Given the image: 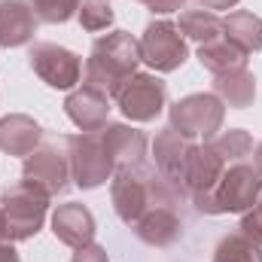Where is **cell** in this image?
<instances>
[{
  "instance_id": "cell-5",
  "label": "cell",
  "mask_w": 262,
  "mask_h": 262,
  "mask_svg": "<svg viewBox=\"0 0 262 262\" xmlns=\"http://www.w3.org/2000/svg\"><path fill=\"white\" fill-rule=\"evenodd\" d=\"M189 46L186 37L180 34L177 21L168 18H152L143 34H140V61L152 73H174L186 64Z\"/></svg>"
},
{
  "instance_id": "cell-9",
  "label": "cell",
  "mask_w": 262,
  "mask_h": 262,
  "mask_svg": "<svg viewBox=\"0 0 262 262\" xmlns=\"http://www.w3.org/2000/svg\"><path fill=\"white\" fill-rule=\"evenodd\" d=\"M113 101L131 122H156V116L168 107V85L159 73H134Z\"/></svg>"
},
{
  "instance_id": "cell-7",
  "label": "cell",
  "mask_w": 262,
  "mask_h": 262,
  "mask_svg": "<svg viewBox=\"0 0 262 262\" xmlns=\"http://www.w3.org/2000/svg\"><path fill=\"white\" fill-rule=\"evenodd\" d=\"M21 180L34 183L37 189H43L49 198L64 195L70 189V159H67V146L64 140L55 143V140H46L40 143L31 156H25V165H21Z\"/></svg>"
},
{
  "instance_id": "cell-23",
  "label": "cell",
  "mask_w": 262,
  "mask_h": 262,
  "mask_svg": "<svg viewBox=\"0 0 262 262\" xmlns=\"http://www.w3.org/2000/svg\"><path fill=\"white\" fill-rule=\"evenodd\" d=\"M210 262H262V244L250 241L244 232H229L216 241Z\"/></svg>"
},
{
  "instance_id": "cell-17",
  "label": "cell",
  "mask_w": 262,
  "mask_h": 262,
  "mask_svg": "<svg viewBox=\"0 0 262 262\" xmlns=\"http://www.w3.org/2000/svg\"><path fill=\"white\" fill-rule=\"evenodd\" d=\"M43 143V128L37 119L25 116V113H9L6 119H0V149L6 156H31L37 146Z\"/></svg>"
},
{
  "instance_id": "cell-20",
  "label": "cell",
  "mask_w": 262,
  "mask_h": 262,
  "mask_svg": "<svg viewBox=\"0 0 262 262\" xmlns=\"http://www.w3.org/2000/svg\"><path fill=\"white\" fill-rule=\"evenodd\" d=\"M223 37L235 43L244 55H253L262 49V18L247 9H235L223 18Z\"/></svg>"
},
{
  "instance_id": "cell-27",
  "label": "cell",
  "mask_w": 262,
  "mask_h": 262,
  "mask_svg": "<svg viewBox=\"0 0 262 262\" xmlns=\"http://www.w3.org/2000/svg\"><path fill=\"white\" fill-rule=\"evenodd\" d=\"M238 232H244L250 241H256L262 244V195L256 198V204L241 216V226H238Z\"/></svg>"
},
{
  "instance_id": "cell-26",
  "label": "cell",
  "mask_w": 262,
  "mask_h": 262,
  "mask_svg": "<svg viewBox=\"0 0 262 262\" xmlns=\"http://www.w3.org/2000/svg\"><path fill=\"white\" fill-rule=\"evenodd\" d=\"M79 3L82 0H31L37 18L46 21V25H64V21H70L79 12Z\"/></svg>"
},
{
  "instance_id": "cell-30",
  "label": "cell",
  "mask_w": 262,
  "mask_h": 262,
  "mask_svg": "<svg viewBox=\"0 0 262 262\" xmlns=\"http://www.w3.org/2000/svg\"><path fill=\"white\" fill-rule=\"evenodd\" d=\"M0 262H21L18 250L12 247V241H9V238H3V241H0Z\"/></svg>"
},
{
  "instance_id": "cell-25",
  "label": "cell",
  "mask_w": 262,
  "mask_h": 262,
  "mask_svg": "<svg viewBox=\"0 0 262 262\" xmlns=\"http://www.w3.org/2000/svg\"><path fill=\"white\" fill-rule=\"evenodd\" d=\"M76 18H79V25H82L85 31L98 34V31H107V28L113 25L116 12H113L110 0H82V3H79Z\"/></svg>"
},
{
  "instance_id": "cell-4",
  "label": "cell",
  "mask_w": 262,
  "mask_h": 262,
  "mask_svg": "<svg viewBox=\"0 0 262 262\" xmlns=\"http://www.w3.org/2000/svg\"><path fill=\"white\" fill-rule=\"evenodd\" d=\"M49 201L52 198L28 180H18V183L6 186L3 195H0V207H3V216H6V238L12 244L15 241H31L46 223Z\"/></svg>"
},
{
  "instance_id": "cell-1",
  "label": "cell",
  "mask_w": 262,
  "mask_h": 262,
  "mask_svg": "<svg viewBox=\"0 0 262 262\" xmlns=\"http://www.w3.org/2000/svg\"><path fill=\"white\" fill-rule=\"evenodd\" d=\"M140 64V40L128 31H110L92 43V52L82 64V82L107 92L116 98V92L137 73Z\"/></svg>"
},
{
  "instance_id": "cell-3",
  "label": "cell",
  "mask_w": 262,
  "mask_h": 262,
  "mask_svg": "<svg viewBox=\"0 0 262 262\" xmlns=\"http://www.w3.org/2000/svg\"><path fill=\"white\" fill-rule=\"evenodd\" d=\"M64 146L67 159H70V177L79 189H98L107 180H113L116 165H113V156L107 149L104 128L70 134V137H64Z\"/></svg>"
},
{
  "instance_id": "cell-2",
  "label": "cell",
  "mask_w": 262,
  "mask_h": 262,
  "mask_svg": "<svg viewBox=\"0 0 262 262\" xmlns=\"http://www.w3.org/2000/svg\"><path fill=\"white\" fill-rule=\"evenodd\" d=\"M262 195V177L259 171L247 162H235L223 171V177L216 180V186L201 198H192L189 204L198 213L207 216H220V213H247L256 198Z\"/></svg>"
},
{
  "instance_id": "cell-8",
  "label": "cell",
  "mask_w": 262,
  "mask_h": 262,
  "mask_svg": "<svg viewBox=\"0 0 262 262\" xmlns=\"http://www.w3.org/2000/svg\"><path fill=\"white\" fill-rule=\"evenodd\" d=\"M152 180H156V168H149L146 162L134 165V168H122L113 174L110 198H113L116 216L125 226H134L143 216V210L152 204Z\"/></svg>"
},
{
  "instance_id": "cell-29",
  "label": "cell",
  "mask_w": 262,
  "mask_h": 262,
  "mask_svg": "<svg viewBox=\"0 0 262 262\" xmlns=\"http://www.w3.org/2000/svg\"><path fill=\"white\" fill-rule=\"evenodd\" d=\"M137 3H143L156 15H171V12H183L189 0H137Z\"/></svg>"
},
{
  "instance_id": "cell-14",
  "label": "cell",
  "mask_w": 262,
  "mask_h": 262,
  "mask_svg": "<svg viewBox=\"0 0 262 262\" xmlns=\"http://www.w3.org/2000/svg\"><path fill=\"white\" fill-rule=\"evenodd\" d=\"M37 28H40V18L31 0H0V46L3 49L28 46Z\"/></svg>"
},
{
  "instance_id": "cell-28",
  "label": "cell",
  "mask_w": 262,
  "mask_h": 262,
  "mask_svg": "<svg viewBox=\"0 0 262 262\" xmlns=\"http://www.w3.org/2000/svg\"><path fill=\"white\" fill-rule=\"evenodd\" d=\"M70 262H110V256H107V250L101 244L89 241V244H82V247L73 250V259Z\"/></svg>"
},
{
  "instance_id": "cell-13",
  "label": "cell",
  "mask_w": 262,
  "mask_h": 262,
  "mask_svg": "<svg viewBox=\"0 0 262 262\" xmlns=\"http://www.w3.org/2000/svg\"><path fill=\"white\" fill-rule=\"evenodd\" d=\"M131 229L149 247H171L183 238V213H180V207L152 204V207L143 210V216Z\"/></svg>"
},
{
  "instance_id": "cell-12",
  "label": "cell",
  "mask_w": 262,
  "mask_h": 262,
  "mask_svg": "<svg viewBox=\"0 0 262 262\" xmlns=\"http://www.w3.org/2000/svg\"><path fill=\"white\" fill-rule=\"evenodd\" d=\"M64 113L79 131H98L110 122V95L82 82L67 92Z\"/></svg>"
},
{
  "instance_id": "cell-24",
  "label": "cell",
  "mask_w": 262,
  "mask_h": 262,
  "mask_svg": "<svg viewBox=\"0 0 262 262\" xmlns=\"http://www.w3.org/2000/svg\"><path fill=\"white\" fill-rule=\"evenodd\" d=\"M210 146L223 156L226 165H235V162H244L253 152V137L244 128H229L220 131L216 137H210Z\"/></svg>"
},
{
  "instance_id": "cell-31",
  "label": "cell",
  "mask_w": 262,
  "mask_h": 262,
  "mask_svg": "<svg viewBox=\"0 0 262 262\" xmlns=\"http://www.w3.org/2000/svg\"><path fill=\"white\" fill-rule=\"evenodd\" d=\"M235 3H238V0H198V6L213 9V12H216V9H232Z\"/></svg>"
},
{
  "instance_id": "cell-32",
  "label": "cell",
  "mask_w": 262,
  "mask_h": 262,
  "mask_svg": "<svg viewBox=\"0 0 262 262\" xmlns=\"http://www.w3.org/2000/svg\"><path fill=\"white\" fill-rule=\"evenodd\" d=\"M253 168L259 171V177H262V143H256V149H253Z\"/></svg>"
},
{
  "instance_id": "cell-16",
  "label": "cell",
  "mask_w": 262,
  "mask_h": 262,
  "mask_svg": "<svg viewBox=\"0 0 262 262\" xmlns=\"http://www.w3.org/2000/svg\"><path fill=\"white\" fill-rule=\"evenodd\" d=\"M104 140H107V149L113 156L116 171L146 162V134L143 131L131 128L125 122H107L104 125Z\"/></svg>"
},
{
  "instance_id": "cell-22",
  "label": "cell",
  "mask_w": 262,
  "mask_h": 262,
  "mask_svg": "<svg viewBox=\"0 0 262 262\" xmlns=\"http://www.w3.org/2000/svg\"><path fill=\"white\" fill-rule=\"evenodd\" d=\"M177 28H180V34H183L186 40H195L198 46H201V43H210V40H216V37H223V18H220V12L204 9V6L183 9Z\"/></svg>"
},
{
  "instance_id": "cell-10",
  "label": "cell",
  "mask_w": 262,
  "mask_h": 262,
  "mask_svg": "<svg viewBox=\"0 0 262 262\" xmlns=\"http://www.w3.org/2000/svg\"><path fill=\"white\" fill-rule=\"evenodd\" d=\"M28 64L49 89L58 92L76 89L82 79V58L58 43H34L28 52Z\"/></svg>"
},
{
  "instance_id": "cell-21",
  "label": "cell",
  "mask_w": 262,
  "mask_h": 262,
  "mask_svg": "<svg viewBox=\"0 0 262 262\" xmlns=\"http://www.w3.org/2000/svg\"><path fill=\"white\" fill-rule=\"evenodd\" d=\"M198 61H201V67H204L207 73L220 76V73L247 67V55H244L235 43H229L226 37H216V40L198 46Z\"/></svg>"
},
{
  "instance_id": "cell-15",
  "label": "cell",
  "mask_w": 262,
  "mask_h": 262,
  "mask_svg": "<svg viewBox=\"0 0 262 262\" xmlns=\"http://www.w3.org/2000/svg\"><path fill=\"white\" fill-rule=\"evenodd\" d=\"M52 235L67 244V247H82L89 241H95V216L85 204L79 201H67V204H58L52 210Z\"/></svg>"
},
{
  "instance_id": "cell-19",
  "label": "cell",
  "mask_w": 262,
  "mask_h": 262,
  "mask_svg": "<svg viewBox=\"0 0 262 262\" xmlns=\"http://www.w3.org/2000/svg\"><path fill=\"white\" fill-rule=\"evenodd\" d=\"M213 95L223 101V107L247 110L253 104V98H256V76L247 67L220 73V76H213Z\"/></svg>"
},
{
  "instance_id": "cell-18",
  "label": "cell",
  "mask_w": 262,
  "mask_h": 262,
  "mask_svg": "<svg viewBox=\"0 0 262 262\" xmlns=\"http://www.w3.org/2000/svg\"><path fill=\"white\" fill-rule=\"evenodd\" d=\"M192 143H195V140L183 137L180 131H174L171 125L162 128L156 134V140H152V162H156V171L165 174V177H171V180H177V183H183L180 174H183V162H186Z\"/></svg>"
},
{
  "instance_id": "cell-33",
  "label": "cell",
  "mask_w": 262,
  "mask_h": 262,
  "mask_svg": "<svg viewBox=\"0 0 262 262\" xmlns=\"http://www.w3.org/2000/svg\"><path fill=\"white\" fill-rule=\"evenodd\" d=\"M6 238V216H3V207H0V241Z\"/></svg>"
},
{
  "instance_id": "cell-11",
  "label": "cell",
  "mask_w": 262,
  "mask_h": 262,
  "mask_svg": "<svg viewBox=\"0 0 262 262\" xmlns=\"http://www.w3.org/2000/svg\"><path fill=\"white\" fill-rule=\"evenodd\" d=\"M226 168H229V165H226L223 156L210 146V140L192 143V146H189V156H186V162H183V174H180L189 201L207 195V192L216 186V180L223 177Z\"/></svg>"
},
{
  "instance_id": "cell-6",
  "label": "cell",
  "mask_w": 262,
  "mask_h": 262,
  "mask_svg": "<svg viewBox=\"0 0 262 262\" xmlns=\"http://www.w3.org/2000/svg\"><path fill=\"white\" fill-rule=\"evenodd\" d=\"M171 128L180 131L189 140H210L223 131V119H226V107L213 92H195L180 98L171 110Z\"/></svg>"
}]
</instances>
